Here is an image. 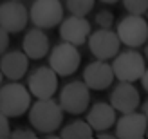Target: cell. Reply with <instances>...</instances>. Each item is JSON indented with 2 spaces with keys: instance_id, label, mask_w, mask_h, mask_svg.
Segmentation results:
<instances>
[{
  "instance_id": "obj_1",
  "label": "cell",
  "mask_w": 148,
  "mask_h": 139,
  "mask_svg": "<svg viewBox=\"0 0 148 139\" xmlns=\"http://www.w3.org/2000/svg\"><path fill=\"white\" fill-rule=\"evenodd\" d=\"M63 108L62 105L54 101L53 98H47V99H36L34 103H31L27 110L29 116V123L34 130L43 134H49V132H56L60 130L62 123H63Z\"/></svg>"
},
{
  "instance_id": "obj_2",
  "label": "cell",
  "mask_w": 148,
  "mask_h": 139,
  "mask_svg": "<svg viewBox=\"0 0 148 139\" xmlns=\"http://www.w3.org/2000/svg\"><path fill=\"white\" fill-rule=\"evenodd\" d=\"M33 103V96L25 85L18 81H9L0 85V112H4L9 119L22 118L27 114Z\"/></svg>"
},
{
  "instance_id": "obj_3",
  "label": "cell",
  "mask_w": 148,
  "mask_h": 139,
  "mask_svg": "<svg viewBox=\"0 0 148 139\" xmlns=\"http://www.w3.org/2000/svg\"><path fill=\"white\" fill-rule=\"evenodd\" d=\"M110 65H112V71H114V78H117L119 81H130V83L141 79L146 69L143 54L132 47H128L127 51H119L112 58Z\"/></svg>"
},
{
  "instance_id": "obj_4",
  "label": "cell",
  "mask_w": 148,
  "mask_h": 139,
  "mask_svg": "<svg viewBox=\"0 0 148 139\" xmlns=\"http://www.w3.org/2000/svg\"><path fill=\"white\" fill-rule=\"evenodd\" d=\"M47 56H49V67L58 76H72L81 65V54L78 51V45H72L69 42H62L51 47Z\"/></svg>"
},
{
  "instance_id": "obj_5",
  "label": "cell",
  "mask_w": 148,
  "mask_h": 139,
  "mask_svg": "<svg viewBox=\"0 0 148 139\" xmlns=\"http://www.w3.org/2000/svg\"><path fill=\"white\" fill-rule=\"evenodd\" d=\"M116 33L119 36L121 45H127L132 49L143 47L148 40V22L143 18V14H127L119 20L116 27Z\"/></svg>"
},
{
  "instance_id": "obj_6",
  "label": "cell",
  "mask_w": 148,
  "mask_h": 139,
  "mask_svg": "<svg viewBox=\"0 0 148 139\" xmlns=\"http://www.w3.org/2000/svg\"><path fill=\"white\" fill-rule=\"evenodd\" d=\"M58 103L62 105L63 112L72 114V116H79V114L87 112L88 105H90V89L87 87L85 81L74 79V81L67 83L60 90Z\"/></svg>"
},
{
  "instance_id": "obj_7",
  "label": "cell",
  "mask_w": 148,
  "mask_h": 139,
  "mask_svg": "<svg viewBox=\"0 0 148 139\" xmlns=\"http://www.w3.org/2000/svg\"><path fill=\"white\" fill-rule=\"evenodd\" d=\"M29 20L34 27L53 29L63 20V5L60 0H34L29 9Z\"/></svg>"
},
{
  "instance_id": "obj_8",
  "label": "cell",
  "mask_w": 148,
  "mask_h": 139,
  "mask_svg": "<svg viewBox=\"0 0 148 139\" xmlns=\"http://www.w3.org/2000/svg\"><path fill=\"white\" fill-rule=\"evenodd\" d=\"M58 76L56 72L49 67V65H42L36 67L31 74L27 76V89L31 96L36 99H47L53 98L58 90Z\"/></svg>"
},
{
  "instance_id": "obj_9",
  "label": "cell",
  "mask_w": 148,
  "mask_h": 139,
  "mask_svg": "<svg viewBox=\"0 0 148 139\" xmlns=\"http://www.w3.org/2000/svg\"><path fill=\"white\" fill-rule=\"evenodd\" d=\"M87 45L96 60H107L108 62L119 53L121 42H119L117 33L112 31V29H98V31L88 34Z\"/></svg>"
},
{
  "instance_id": "obj_10",
  "label": "cell",
  "mask_w": 148,
  "mask_h": 139,
  "mask_svg": "<svg viewBox=\"0 0 148 139\" xmlns=\"http://www.w3.org/2000/svg\"><path fill=\"white\" fill-rule=\"evenodd\" d=\"M29 11L20 0H5L0 4V27L9 34L22 33L27 27Z\"/></svg>"
},
{
  "instance_id": "obj_11",
  "label": "cell",
  "mask_w": 148,
  "mask_h": 139,
  "mask_svg": "<svg viewBox=\"0 0 148 139\" xmlns=\"http://www.w3.org/2000/svg\"><path fill=\"white\" fill-rule=\"evenodd\" d=\"M110 105L119 114L134 112L141 105V94H139L137 87H134V83L119 81L110 92Z\"/></svg>"
},
{
  "instance_id": "obj_12",
  "label": "cell",
  "mask_w": 148,
  "mask_h": 139,
  "mask_svg": "<svg viewBox=\"0 0 148 139\" xmlns=\"http://www.w3.org/2000/svg\"><path fill=\"white\" fill-rule=\"evenodd\" d=\"M116 137L117 139H141L146 137L148 121L143 112H127L121 114L119 119H116Z\"/></svg>"
},
{
  "instance_id": "obj_13",
  "label": "cell",
  "mask_w": 148,
  "mask_h": 139,
  "mask_svg": "<svg viewBox=\"0 0 148 139\" xmlns=\"http://www.w3.org/2000/svg\"><path fill=\"white\" fill-rule=\"evenodd\" d=\"M90 33H92L90 22L85 16L71 14L60 22V38L63 42L72 43V45H83Z\"/></svg>"
},
{
  "instance_id": "obj_14",
  "label": "cell",
  "mask_w": 148,
  "mask_h": 139,
  "mask_svg": "<svg viewBox=\"0 0 148 139\" xmlns=\"http://www.w3.org/2000/svg\"><path fill=\"white\" fill-rule=\"evenodd\" d=\"M83 81L90 90H105L114 81L112 65L107 60H94L83 71Z\"/></svg>"
},
{
  "instance_id": "obj_15",
  "label": "cell",
  "mask_w": 148,
  "mask_h": 139,
  "mask_svg": "<svg viewBox=\"0 0 148 139\" xmlns=\"http://www.w3.org/2000/svg\"><path fill=\"white\" fill-rule=\"evenodd\" d=\"M0 71L9 81H20L29 71V58L24 51H5L0 56Z\"/></svg>"
},
{
  "instance_id": "obj_16",
  "label": "cell",
  "mask_w": 148,
  "mask_h": 139,
  "mask_svg": "<svg viewBox=\"0 0 148 139\" xmlns=\"http://www.w3.org/2000/svg\"><path fill=\"white\" fill-rule=\"evenodd\" d=\"M22 51L27 54L29 60H42L45 58L51 51V42L47 33L40 27L29 29L24 34V40H22Z\"/></svg>"
},
{
  "instance_id": "obj_17",
  "label": "cell",
  "mask_w": 148,
  "mask_h": 139,
  "mask_svg": "<svg viewBox=\"0 0 148 139\" xmlns=\"http://www.w3.org/2000/svg\"><path fill=\"white\" fill-rule=\"evenodd\" d=\"M116 119H117L116 108L105 101H98L90 108H87V123L92 127V130H98V132L110 130L116 125Z\"/></svg>"
},
{
  "instance_id": "obj_18",
  "label": "cell",
  "mask_w": 148,
  "mask_h": 139,
  "mask_svg": "<svg viewBox=\"0 0 148 139\" xmlns=\"http://www.w3.org/2000/svg\"><path fill=\"white\" fill-rule=\"evenodd\" d=\"M60 137H63V139H90V137H94V130L87 123V119H74L60 130Z\"/></svg>"
},
{
  "instance_id": "obj_19",
  "label": "cell",
  "mask_w": 148,
  "mask_h": 139,
  "mask_svg": "<svg viewBox=\"0 0 148 139\" xmlns=\"http://www.w3.org/2000/svg\"><path fill=\"white\" fill-rule=\"evenodd\" d=\"M96 0H65V7L71 14H78V16H87L88 13L94 9Z\"/></svg>"
},
{
  "instance_id": "obj_20",
  "label": "cell",
  "mask_w": 148,
  "mask_h": 139,
  "mask_svg": "<svg viewBox=\"0 0 148 139\" xmlns=\"http://www.w3.org/2000/svg\"><path fill=\"white\" fill-rule=\"evenodd\" d=\"M123 5L130 14H145L148 11V0H123Z\"/></svg>"
},
{
  "instance_id": "obj_21",
  "label": "cell",
  "mask_w": 148,
  "mask_h": 139,
  "mask_svg": "<svg viewBox=\"0 0 148 139\" xmlns=\"http://www.w3.org/2000/svg\"><path fill=\"white\" fill-rule=\"evenodd\" d=\"M96 24L99 29H112L114 25V14L108 9H101L96 13Z\"/></svg>"
},
{
  "instance_id": "obj_22",
  "label": "cell",
  "mask_w": 148,
  "mask_h": 139,
  "mask_svg": "<svg viewBox=\"0 0 148 139\" xmlns=\"http://www.w3.org/2000/svg\"><path fill=\"white\" fill-rule=\"evenodd\" d=\"M11 137L13 139H36L38 134L34 132V128H27V127H18L11 130Z\"/></svg>"
},
{
  "instance_id": "obj_23",
  "label": "cell",
  "mask_w": 148,
  "mask_h": 139,
  "mask_svg": "<svg viewBox=\"0 0 148 139\" xmlns=\"http://www.w3.org/2000/svg\"><path fill=\"white\" fill-rule=\"evenodd\" d=\"M7 137H11V123L4 112H0V139H7Z\"/></svg>"
},
{
  "instance_id": "obj_24",
  "label": "cell",
  "mask_w": 148,
  "mask_h": 139,
  "mask_svg": "<svg viewBox=\"0 0 148 139\" xmlns=\"http://www.w3.org/2000/svg\"><path fill=\"white\" fill-rule=\"evenodd\" d=\"M9 49V33L4 27H0V56Z\"/></svg>"
},
{
  "instance_id": "obj_25",
  "label": "cell",
  "mask_w": 148,
  "mask_h": 139,
  "mask_svg": "<svg viewBox=\"0 0 148 139\" xmlns=\"http://www.w3.org/2000/svg\"><path fill=\"white\" fill-rule=\"evenodd\" d=\"M98 139H114L116 134L114 132H105V130H101V132H98V136H96Z\"/></svg>"
},
{
  "instance_id": "obj_26",
  "label": "cell",
  "mask_w": 148,
  "mask_h": 139,
  "mask_svg": "<svg viewBox=\"0 0 148 139\" xmlns=\"http://www.w3.org/2000/svg\"><path fill=\"white\" fill-rule=\"evenodd\" d=\"M141 83H143V89L148 92V67L145 69V72H143V76H141Z\"/></svg>"
},
{
  "instance_id": "obj_27",
  "label": "cell",
  "mask_w": 148,
  "mask_h": 139,
  "mask_svg": "<svg viewBox=\"0 0 148 139\" xmlns=\"http://www.w3.org/2000/svg\"><path fill=\"white\" fill-rule=\"evenodd\" d=\"M143 114H145V118H146V121H148V99L143 103Z\"/></svg>"
},
{
  "instance_id": "obj_28",
  "label": "cell",
  "mask_w": 148,
  "mask_h": 139,
  "mask_svg": "<svg viewBox=\"0 0 148 139\" xmlns=\"http://www.w3.org/2000/svg\"><path fill=\"white\" fill-rule=\"evenodd\" d=\"M145 58L148 60V40L145 42Z\"/></svg>"
},
{
  "instance_id": "obj_29",
  "label": "cell",
  "mask_w": 148,
  "mask_h": 139,
  "mask_svg": "<svg viewBox=\"0 0 148 139\" xmlns=\"http://www.w3.org/2000/svg\"><path fill=\"white\" fill-rule=\"evenodd\" d=\"M101 2H105V4H116V2H119V0H101Z\"/></svg>"
},
{
  "instance_id": "obj_30",
  "label": "cell",
  "mask_w": 148,
  "mask_h": 139,
  "mask_svg": "<svg viewBox=\"0 0 148 139\" xmlns=\"http://www.w3.org/2000/svg\"><path fill=\"white\" fill-rule=\"evenodd\" d=\"M2 79H4V74H2V71H0V85H2Z\"/></svg>"
},
{
  "instance_id": "obj_31",
  "label": "cell",
  "mask_w": 148,
  "mask_h": 139,
  "mask_svg": "<svg viewBox=\"0 0 148 139\" xmlns=\"http://www.w3.org/2000/svg\"><path fill=\"white\" fill-rule=\"evenodd\" d=\"M146 137H148V128H146Z\"/></svg>"
},
{
  "instance_id": "obj_32",
  "label": "cell",
  "mask_w": 148,
  "mask_h": 139,
  "mask_svg": "<svg viewBox=\"0 0 148 139\" xmlns=\"http://www.w3.org/2000/svg\"><path fill=\"white\" fill-rule=\"evenodd\" d=\"M146 13H148V11H146ZM146 22H148V18H146Z\"/></svg>"
},
{
  "instance_id": "obj_33",
  "label": "cell",
  "mask_w": 148,
  "mask_h": 139,
  "mask_svg": "<svg viewBox=\"0 0 148 139\" xmlns=\"http://www.w3.org/2000/svg\"><path fill=\"white\" fill-rule=\"evenodd\" d=\"M20 2H22V0H20Z\"/></svg>"
}]
</instances>
